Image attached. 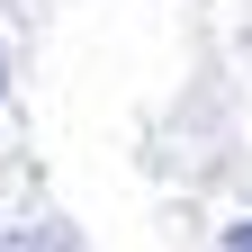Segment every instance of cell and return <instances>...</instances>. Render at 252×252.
I'll list each match as a JSON object with an SVG mask.
<instances>
[{
  "label": "cell",
  "instance_id": "obj_1",
  "mask_svg": "<svg viewBox=\"0 0 252 252\" xmlns=\"http://www.w3.org/2000/svg\"><path fill=\"white\" fill-rule=\"evenodd\" d=\"M0 252H81V243H72V225H54V216H45V225H9Z\"/></svg>",
  "mask_w": 252,
  "mask_h": 252
},
{
  "label": "cell",
  "instance_id": "obj_2",
  "mask_svg": "<svg viewBox=\"0 0 252 252\" xmlns=\"http://www.w3.org/2000/svg\"><path fill=\"white\" fill-rule=\"evenodd\" d=\"M234 252H252V216H243V225H234Z\"/></svg>",
  "mask_w": 252,
  "mask_h": 252
},
{
  "label": "cell",
  "instance_id": "obj_3",
  "mask_svg": "<svg viewBox=\"0 0 252 252\" xmlns=\"http://www.w3.org/2000/svg\"><path fill=\"white\" fill-rule=\"evenodd\" d=\"M0 90H9V63H0Z\"/></svg>",
  "mask_w": 252,
  "mask_h": 252
}]
</instances>
